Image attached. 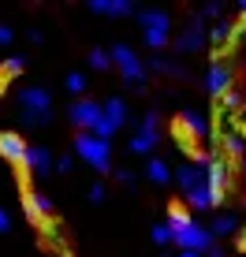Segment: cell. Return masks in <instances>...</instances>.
I'll use <instances>...</instances> for the list:
<instances>
[{"label":"cell","instance_id":"4fadbf2b","mask_svg":"<svg viewBox=\"0 0 246 257\" xmlns=\"http://www.w3.org/2000/svg\"><path fill=\"white\" fill-rule=\"evenodd\" d=\"M23 168L30 175H49L52 172V153H49L45 146H30V149H26V164Z\"/></svg>","mask_w":246,"mask_h":257},{"label":"cell","instance_id":"4dcf8cb0","mask_svg":"<svg viewBox=\"0 0 246 257\" xmlns=\"http://www.w3.org/2000/svg\"><path fill=\"white\" fill-rule=\"evenodd\" d=\"M71 168H75V157H56V172L60 175H67Z\"/></svg>","mask_w":246,"mask_h":257},{"label":"cell","instance_id":"7402d4cb","mask_svg":"<svg viewBox=\"0 0 246 257\" xmlns=\"http://www.w3.org/2000/svg\"><path fill=\"white\" fill-rule=\"evenodd\" d=\"M153 146H157V131H138V135L131 138V153H135V157L153 153Z\"/></svg>","mask_w":246,"mask_h":257},{"label":"cell","instance_id":"277c9868","mask_svg":"<svg viewBox=\"0 0 246 257\" xmlns=\"http://www.w3.org/2000/svg\"><path fill=\"white\" fill-rule=\"evenodd\" d=\"M75 157L86 161L93 172H108L112 168V153H108V142L93 138V135H78L75 138Z\"/></svg>","mask_w":246,"mask_h":257},{"label":"cell","instance_id":"d6a6232c","mask_svg":"<svg viewBox=\"0 0 246 257\" xmlns=\"http://www.w3.org/2000/svg\"><path fill=\"white\" fill-rule=\"evenodd\" d=\"M90 201H93V205L104 201V183H93V187H90Z\"/></svg>","mask_w":246,"mask_h":257},{"label":"cell","instance_id":"e0dca14e","mask_svg":"<svg viewBox=\"0 0 246 257\" xmlns=\"http://www.w3.org/2000/svg\"><path fill=\"white\" fill-rule=\"evenodd\" d=\"M104 119L119 131L123 123H127V101H123V97H108V101H104Z\"/></svg>","mask_w":246,"mask_h":257},{"label":"cell","instance_id":"ba28073f","mask_svg":"<svg viewBox=\"0 0 246 257\" xmlns=\"http://www.w3.org/2000/svg\"><path fill=\"white\" fill-rule=\"evenodd\" d=\"M227 90H231V67H227L224 60H213V64L205 67V93L224 97Z\"/></svg>","mask_w":246,"mask_h":257},{"label":"cell","instance_id":"8992f818","mask_svg":"<svg viewBox=\"0 0 246 257\" xmlns=\"http://www.w3.org/2000/svg\"><path fill=\"white\" fill-rule=\"evenodd\" d=\"M23 209H26V220H34L38 227H49L52 224V201H49V194L23 190Z\"/></svg>","mask_w":246,"mask_h":257},{"label":"cell","instance_id":"f1b7e54d","mask_svg":"<svg viewBox=\"0 0 246 257\" xmlns=\"http://www.w3.org/2000/svg\"><path fill=\"white\" fill-rule=\"evenodd\" d=\"M220 101H224V108H227V112H231V108H242V93H239V90H227Z\"/></svg>","mask_w":246,"mask_h":257},{"label":"cell","instance_id":"7a4b0ae2","mask_svg":"<svg viewBox=\"0 0 246 257\" xmlns=\"http://www.w3.org/2000/svg\"><path fill=\"white\" fill-rule=\"evenodd\" d=\"M108 56H112V67L123 75V82L131 86V90H146V60L138 56L131 45H112L108 49Z\"/></svg>","mask_w":246,"mask_h":257},{"label":"cell","instance_id":"5bb4252c","mask_svg":"<svg viewBox=\"0 0 246 257\" xmlns=\"http://www.w3.org/2000/svg\"><path fill=\"white\" fill-rule=\"evenodd\" d=\"M179 131H187L190 138H205L209 135V119L201 116V112H194V108H183L179 112Z\"/></svg>","mask_w":246,"mask_h":257},{"label":"cell","instance_id":"f35d334b","mask_svg":"<svg viewBox=\"0 0 246 257\" xmlns=\"http://www.w3.org/2000/svg\"><path fill=\"white\" fill-rule=\"evenodd\" d=\"M239 246H242V250H246V227H242V235H239Z\"/></svg>","mask_w":246,"mask_h":257},{"label":"cell","instance_id":"3957f363","mask_svg":"<svg viewBox=\"0 0 246 257\" xmlns=\"http://www.w3.org/2000/svg\"><path fill=\"white\" fill-rule=\"evenodd\" d=\"M201 168H205L209 198H213V209H216L227 194V183H231V164H227L224 153H209V157H201Z\"/></svg>","mask_w":246,"mask_h":257},{"label":"cell","instance_id":"484cf974","mask_svg":"<svg viewBox=\"0 0 246 257\" xmlns=\"http://www.w3.org/2000/svg\"><path fill=\"white\" fill-rule=\"evenodd\" d=\"M64 86H67V93H82L86 90V75L82 71H71V75L64 78Z\"/></svg>","mask_w":246,"mask_h":257},{"label":"cell","instance_id":"6da1fadb","mask_svg":"<svg viewBox=\"0 0 246 257\" xmlns=\"http://www.w3.org/2000/svg\"><path fill=\"white\" fill-rule=\"evenodd\" d=\"M19 112L26 119V127H45L49 116H52V97L45 86H26V90H19Z\"/></svg>","mask_w":246,"mask_h":257},{"label":"cell","instance_id":"44dd1931","mask_svg":"<svg viewBox=\"0 0 246 257\" xmlns=\"http://www.w3.org/2000/svg\"><path fill=\"white\" fill-rule=\"evenodd\" d=\"M146 175L157 183V187H164V183H172V168L161 161V157H149L146 161Z\"/></svg>","mask_w":246,"mask_h":257},{"label":"cell","instance_id":"8d00e7d4","mask_svg":"<svg viewBox=\"0 0 246 257\" xmlns=\"http://www.w3.org/2000/svg\"><path fill=\"white\" fill-rule=\"evenodd\" d=\"M205 257H227V253H224V246H213V250H209Z\"/></svg>","mask_w":246,"mask_h":257},{"label":"cell","instance_id":"ab89813d","mask_svg":"<svg viewBox=\"0 0 246 257\" xmlns=\"http://www.w3.org/2000/svg\"><path fill=\"white\" fill-rule=\"evenodd\" d=\"M239 12H242V19H246V0H239Z\"/></svg>","mask_w":246,"mask_h":257},{"label":"cell","instance_id":"9c48e42d","mask_svg":"<svg viewBox=\"0 0 246 257\" xmlns=\"http://www.w3.org/2000/svg\"><path fill=\"white\" fill-rule=\"evenodd\" d=\"M26 142H23V135H15V131H0V157H4L8 164H26Z\"/></svg>","mask_w":246,"mask_h":257},{"label":"cell","instance_id":"f546056e","mask_svg":"<svg viewBox=\"0 0 246 257\" xmlns=\"http://www.w3.org/2000/svg\"><path fill=\"white\" fill-rule=\"evenodd\" d=\"M146 45H149V49H157V52H161L164 45H168V34H146Z\"/></svg>","mask_w":246,"mask_h":257},{"label":"cell","instance_id":"e575fe53","mask_svg":"<svg viewBox=\"0 0 246 257\" xmlns=\"http://www.w3.org/2000/svg\"><path fill=\"white\" fill-rule=\"evenodd\" d=\"M116 179L123 183V187H135V172H127V168H119V172H116Z\"/></svg>","mask_w":246,"mask_h":257},{"label":"cell","instance_id":"1f68e13d","mask_svg":"<svg viewBox=\"0 0 246 257\" xmlns=\"http://www.w3.org/2000/svg\"><path fill=\"white\" fill-rule=\"evenodd\" d=\"M138 131H157V112H146L142 123H138Z\"/></svg>","mask_w":246,"mask_h":257},{"label":"cell","instance_id":"cb8c5ba5","mask_svg":"<svg viewBox=\"0 0 246 257\" xmlns=\"http://www.w3.org/2000/svg\"><path fill=\"white\" fill-rule=\"evenodd\" d=\"M23 67H26V60H23V56H8L4 64H0V78H15Z\"/></svg>","mask_w":246,"mask_h":257},{"label":"cell","instance_id":"5b68a950","mask_svg":"<svg viewBox=\"0 0 246 257\" xmlns=\"http://www.w3.org/2000/svg\"><path fill=\"white\" fill-rule=\"evenodd\" d=\"M172 242L179 246V250H187V253H201V250L209 253V250L216 246V242H213V231H209V227H201L198 220L187 227V231H179V235L172 238Z\"/></svg>","mask_w":246,"mask_h":257},{"label":"cell","instance_id":"9a60e30c","mask_svg":"<svg viewBox=\"0 0 246 257\" xmlns=\"http://www.w3.org/2000/svg\"><path fill=\"white\" fill-rule=\"evenodd\" d=\"M86 8H90L93 15H112V19H123V15L135 12V4H131V0H90Z\"/></svg>","mask_w":246,"mask_h":257},{"label":"cell","instance_id":"ffe728a7","mask_svg":"<svg viewBox=\"0 0 246 257\" xmlns=\"http://www.w3.org/2000/svg\"><path fill=\"white\" fill-rule=\"evenodd\" d=\"M231 38H239V26H231V23H224V19L213 26V34H209V41H213L216 49H227V45H231Z\"/></svg>","mask_w":246,"mask_h":257},{"label":"cell","instance_id":"52a82bcc","mask_svg":"<svg viewBox=\"0 0 246 257\" xmlns=\"http://www.w3.org/2000/svg\"><path fill=\"white\" fill-rule=\"evenodd\" d=\"M101 119H104V108L97 101H86V97H82V101L71 104V123L82 131V135H93V127H97Z\"/></svg>","mask_w":246,"mask_h":257},{"label":"cell","instance_id":"d4e9b609","mask_svg":"<svg viewBox=\"0 0 246 257\" xmlns=\"http://www.w3.org/2000/svg\"><path fill=\"white\" fill-rule=\"evenodd\" d=\"M90 67H93V71H108V67H112L108 49H93V52H90Z\"/></svg>","mask_w":246,"mask_h":257},{"label":"cell","instance_id":"d6986e66","mask_svg":"<svg viewBox=\"0 0 246 257\" xmlns=\"http://www.w3.org/2000/svg\"><path fill=\"white\" fill-rule=\"evenodd\" d=\"M224 153L231 157V161H246V135L227 131V135H224Z\"/></svg>","mask_w":246,"mask_h":257},{"label":"cell","instance_id":"7c38bea8","mask_svg":"<svg viewBox=\"0 0 246 257\" xmlns=\"http://www.w3.org/2000/svg\"><path fill=\"white\" fill-rule=\"evenodd\" d=\"M175 183H179V187H183V194L190 198L194 190H201V187H205V168H201V164H183L179 172H175Z\"/></svg>","mask_w":246,"mask_h":257},{"label":"cell","instance_id":"8fae6325","mask_svg":"<svg viewBox=\"0 0 246 257\" xmlns=\"http://www.w3.org/2000/svg\"><path fill=\"white\" fill-rule=\"evenodd\" d=\"M138 23H142L146 34H168L172 30V15L164 12V8H146V12H138Z\"/></svg>","mask_w":246,"mask_h":257},{"label":"cell","instance_id":"4316f807","mask_svg":"<svg viewBox=\"0 0 246 257\" xmlns=\"http://www.w3.org/2000/svg\"><path fill=\"white\" fill-rule=\"evenodd\" d=\"M153 242H157V246H168V242H172V227H168V224H157V227H153Z\"/></svg>","mask_w":246,"mask_h":257},{"label":"cell","instance_id":"836d02e7","mask_svg":"<svg viewBox=\"0 0 246 257\" xmlns=\"http://www.w3.org/2000/svg\"><path fill=\"white\" fill-rule=\"evenodd\" d=\"M12 38H15V34H12V26H8V23H0V49H4V45H12Z\"/></svg>","mask_w":246,"mask_h":257},{"label":"cell","instance_id":"2e32d148","mask_svg":"<svg viewBox=\"0 0 246 257\" xmlns=\"http://www.w3.org/2000/svg\"><path fill=\"white\" fill-rule=\"evenodd\" d=\"M149 71H157V75H175V78H183V75H187V71H183L179 67V60H172V56H164V52H157V56L153 60H149V64H146Z\"/></svg>","mask_w":246,"mask_h":257},{"label":"cell","instance_id":"603a6c76","mask_svg":"<svg viewBox=\"0 0 246 257\" xmlns=\"http://www.w3.org/2000/svg\"><path fill=\"white\" fill-rule=\"evenodd\" d=\"M209 231H213V238H216V235H231V231H235V216H231V212L213 216V227H209Z\"/></svg>","mask_w":246,"mask_h":257},{"label":"cell","instance_id":"ac0fdd59","mask_svg":"<svg viewBox=\"0 0 246 257\" xmlns=\"http://www.w3.org/2000/svg\"><path fill=\"white\" fill-rule=\"evenodd\" d=\"M164 224L172 227V238H175L179 231H187V227L194 224V216H190V212L183 209V205H168V220H164Z\"/></svg>","mask_w":246,"mask_h":257},{"label":"cell","instance_id":"30bf717a","mask_svg":"<svg viewBox=\"0 0 246 257\" xmlns=\"http://www.w3.org/2000/svg\"><path fill=\"white\" fill-rule=\"evenodd\" d=\"M201 23H205V19L194 15V23H190L179 38H175V52H198L201 45H205V30H201Z\"/></svg>","mask_w":246,"mask_h":257},{"label":"cell","instance_id":"d590c367","mask_svg":"<svg viewBox=\"0 0 246 257\" xmlns=\"http://www.w3.org/2000/svg\"><path fill=\"white\" fill-rule=\"evenodd\" d=\"M4 231H12V216H8V212L0 209V235H4Z\"/></svg>","mask_w":246,"mask_h":257},{"label":"cell","instance_id":"74e56055","mask_svg":"<svg viewBox=\"0 0 246 257\" xmlns=\"http://www.w3.org/2000/svg\"><path fill=\"white\" fill-rule=\"evenodd\" d=\"M239 38H246V19L239 23Z\"/></svg>","mask_w":246,"mask_h":257},{"label":"cell","instance_id":"60d3db41","mask_svg":"<svg viewBox=\"0 0 246 257\" xmlns=\"http://www.w3.org/2000/svg\"><path fill=\"white\" fill-rule=\"evenodd\" d=\"M179 257H201V253H187V250H183V253H179Z\"/></svg>","mask_w":246,"mask_h":257},{"label":"cell","instance_id":"83f0119b","mask_svg":"<svg viewBox=\"0 0 246 257\" xmlns=\"http://www.w3.org/2000/svg\"><path fill=\"white\" fill-rule=\"evenodd\" d=\"M198 15H201V19H216V23H220V15H224V4H216V0H213V4H205Z\"/></svg>","mask_w":246,"mask_h":257}]
</instances>
